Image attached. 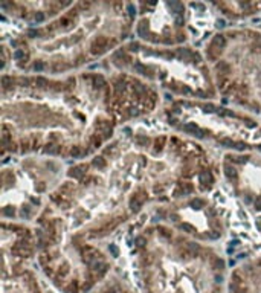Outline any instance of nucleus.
I'll return each mask as SVG.
<instances>
[{
	"instance_id": "9b49d317",
	"label": "nucleus",
	"mask_w": 261,
	"mask_h": 293,
	"mask_svg": "<svg viewBox=\"0 0 261 293\" xmlns=\"http://www.w3.org/2000/svg\"><path fill=\"white\" fill-rule=\"evenodd\" d=\"M104 293H125V292H124L121 287H116V286H113V287L107 288V290H105Z\"/></svg>"
},
{
	"instance_id": "473e14b6",
	"label": "nucleus",
	"mask_w": 261,
	"mask_h": 293,
	"mask_svg": "<svg viewBox=\"0 0 261 293\" xmlns=\"http://www.w3.org/2000/svg\"><path fill=\"white\" fill-rule=\"evenodd\" d=\"M244 146H246L244 144H237L235 148H237V150H244Z\"/></svg>"
},
{
	"instance_id": "4be33fe9",
	"label": "nucleus",
	"mask_w": 261,
	"mask_h": 293,
	"mask_svg": "<svg viewBox=\"0 0 261 293\" xmlns=\"http://www.w3.org/2000/svg\"><path fill=\"white\" fill-rule=\"evenodd\" d=\"M191 205L192 206H203V200H202V198H196V200H192Z\"/></svg>"
},
{
	"instance_id": "6e6552de",
	"label": "nucleus",
	"mask_w": 261,
	"mask_h": 293,
	"mask_svg": "<svg viewBox=\"0 0 261 293\" xmlns=\"http://www.w3.org/2000/svg\"><path fill=\"white\" fill-rule=\"evenodd\" d=\"M179 55L182 57V58H191L192 57V54H191V51L189 49H179Z\"/></svg>"
},
{
	"instance_id": "f03ea898",
	"label": "nucleus",
	"mask_w": 261,
	"mask_h": 293,
	"mask_svg": "<svg viewBox=\"0 0 261 293\" xmlns=\"http://www.w3.org/2000/svg\"><path fill=\"white\" fill-rule=\"evenodd\" d=\"M105 44H107V40L105 38H98L93 43V52H103L105 49Z\"/></svg>"
},
{
	"instance_id": "f257e3e1",
	"label": "nucleus",
	"mask_w": 261,
	"mask_h": 293,
	"mask_svg": "<svg viewBox=\"0 0 261 293\" xmlns=\"http://www.w3.org/2000/svg\"><path fill=\"white\" fill-rule=\"evenodd\" d=\"M229 293H261V276H258L256 282L249 284L240 273H234V278L229 284Z\"/></svg>"
},
{
	"instance_id": "c85d7f7f",
	"label": "nucleus",
	"mask_w": 261,
	"mask_h": 293,
	"mask_svg": "<svg viewBox=\"0 0 261 293\" xmlns=\"http://www.w3.org/2000/svg\"><path fill=\"white\" fill-rule=\"evenodd\" d=\"M138 142H139V144H147L148 139H147V137H138Z\"/></svg>"
},
{
	"instance_id": "9d476101",
	"label": "nucleus",
	"mask_w": 261,
	"mask_h": 293,
	"mask_svg": "<svg viewBox=\"0 0 261 293\" xmlns=\"http://www.w3.org/2000/svg\"><path fill=\"white\" fill-rule=\"evenodd\" d=\"M35 83H37V86H38V87H41V89H45V87L47 86V79L41 78V77H38L37 79H35Z\"/></svg>"
},
{
	"instance_id": "bb28decb",
	"label": "nucleus",
	"mask_w": 261,
	"mask_h": 293,
	"mask_svg": "<svg viewBox=\"0 0 261 293\" xmlns=\"http://www.w3.org/2000/svg\"><path fill=\"white\" fill-rule=\"evenodd\" d=\"M134 12H136L134 6H133V5H128V14H130V15H134Z\"/></svg>"
},
{
	"instance_id": "2f4dec72",
	"label": "nucleus",
	"mask_w": 261,
	"mask_h": 293,
	"mask_svg": "<svg viewBox=\"0 0 261 293\" xmlns=\"http://www.w3.org/2000/svg\"><path fill=\"white\" fill-rule=\"evenodd\" d=\"M192 191V186L191 185H185V192H191Z\"/></svg>"
},
{
	"instance_id": "39448f33",
	"label": "nucleus",
	"mask_w": 261,
	"mask_h": 293,
	"mask_svg": "<svg viewBox=\"0 0 261 293\" xmlns=\"http://www.w3.org/2000/svg\"><path fill=\"white\" fill-rule=\"evenodd\" d=\"M168 6L171 8V9H174V12L177 15H182V11H183V5L182 3H179V2H170L168 3Z\"/></svg>"
},
{
	"instance_id": "5701e85b",
	"label": "nucleus",
	"mask_w": 261,
	"mask_h": 293,
	"mask_svg": "<svg viewBox=\"0 0 261 293\" xmlns=\"http://www.w3.org/2000/svg\"><path fill=\"white\" fill-rule=\"evenodd\" d=\"M138 34L140 35V37H145V29H144V25H140L139 28H138Z\"/></svg>"
},
{
	"instance_id": "0eeeda50",
	"label": "nucleus",
	"mask_w": 261,
	"mask_h": 293,
	"mask_svg": "<svg viewBox=\"0 0 261 293\" xmlns=\"http://www.w3.org/2000/svg\"><path fill=\"white\" fill-rule=\"evenodd\" d=\"M217 70H218L220 73H228V70H229V66L224 63V61H220L218 64H217Z\"/></svg>"
},
{
	"instance_id": "2eb2a0df",
	"label": "nucleus",
	"mask_w": 261,
	"mask_h": 293,
	"mask_svg": "<svg viewBox=\"0 0 261 293\" xmlns=\"http://www.w3.org/2000/svg\"><path fill=\"white\" fill-rule=\"evenodd\" d=\"M220 144H222L223 146H226V148H232V146L235 145L231 139H222V141H220Z\"/></svg>"
},
{
	"instance_id": "a211bd4d",
	"label": "nucleus",
	"mask_w": 261,
	"mask_h": 293,
	"mask_svg": "<svg viewBox=\"0 0 261 293\" xmlns=\"http://www.w3.org/2000/svg\"><path fill=\"white\" fill-rule=\"evenodd\" d=\"M134 69L138 70L139 73H147V69H145L142 64H134Z\"/></svg>"
},
{
	"instance_id": "f8f14e48",
	"label": "nucleus",
	"mask_w": 261,
	"mask_h": 293,
	"mask_svg": "<svg viewBox=\"0 0 261 293\" xmlns=\"http://www.w3.org/2000/svg\"><path fill=\"white\" fill-rule=\"evenodd\" d=\"M140 205H142V202L138 200V198H133V200H131V209L133 211H138L140 208Z\"/></svg>"
},
{
	"instance_id": "aec40b11",
	"label": "nucleus",
	"mask_w": 261,
	"mask_h": 293,
	"mask_svg": "<svg viewBox=\"0 0 261 293\" xmlns=\"http://www.w3.org/2000/svg\"><path fill=\"white\" fill-rule=\"evenodd\" d=\"M110 252H112L113 256H118V254H119V252H118V247L115 246V244H110Z\"/></svg>"
},
{
	"instance_id": "7ed1b4c3",
	"label": "nucleus",
	"mask_w": 261,
	"mask_h": 293,
	"mask_svg": "<svg viewBox=\"0 0 261 293\" xmlns=\"http://www.w3.org/2000/svg\"><path fill=\"white\" fill-rule=\"evenodd\" d=\"M84 166H77V168H72L70 170V172H69V176L70 177H75V179H81L83 177V174H84Z\"/></svg>"
},
{
	"instance_id": "72a5a7b5",
	"label": "nucleus",
	"mask_w": 261,
	"mask_h": 293,
	"mask_svg": "<svg viewBox=\"0 0 261 293\" xmlns=\"http://www.w3.org/2000/svg\"><path fill=\"white\" fill-rule=\"evenodd\" d=\"M244 202H246V203H250V197H249V195H246V197H244Z\"/></svg>"
},
{
	"instance_id": "cd10ccee",
	"label": "nucleus",
	"mask_w": 261,
	"mask_h": 293,
	"mask_svg": "<svg viewBox=\"0 0 261 293\" xmlns=\"http://www.w3.org/2000/svg\"><path fill=\"white\" fill-rule=\"evenodd\" d=\"M35 20H37L38 23H40V21L45 20V15H43V14H37V15H35Z\"/></svg>"
},
{
	"instance_id": "412c9836",
	"label": "nucleus",
	"mask_w": 261,
	"mask_h": 293,
	"mask_svg": "<svg viewBox=\"0 0 261 293\" xmlns=\"http://www.w3.org/2000/svg\"><path fill=\"white\" fill-rule=\"evenodd\" d=\"M134 241H136V244H138V246H144V244H145V238H144V237H136Z\"/></svg>"
},
{
	"instance_id": "1a4fd4ad",
	"label": "nucleus",
	"mask_w": 261,
	"mask_h": 293,
	"mask_svg": "<svg viewBox=\"0 0 261 293\" xmlns=\"http://www.w3.org/2000/svg\"><path fill=\"white\" fill-rule=\"evenodd\" d=\"M198 249H200V246H198V244H196V243H189V244H188V250L191 252L192 255H196L197 252H198Z\"/></svg>"
},
{
	"instance_id": "c756f323",
	"label": "nucleus",
	"mask_w": 261,
	"mask_h": 293,
	"mask_svg": "<svg viewBox=\"0 0 261 293\" xmlns=\"http://www.w3.org/2000/svg\"><path fill=\"white\" fill-rule=\"evenodd\" d=\"M72 156H79V150L75 146V148H72Z\"/></svg>"
},
{
	"instance_id": "423d86ee",
	"label": "nucleus",
	"mask_w": 261,
	"mask_h": 293,
	"mask_svg": "<svg viewBox=\"0 0 261 293\" xmlns=\"http://www.w3.org/2000/svg\"><path fill=\"white\" fill-rule=\"evenodd\" d=\"M224 43H226V40H224L223 35H215V37H214V41H212V44H217V46H220V47H223Z\"/></svg>"
},
{
	"instance_id": "ddd939ff",
	"label": "nucleus",
	"mask_w": 261,
	"mask_h": 293,
	"mask_svg": "<svg viewBox=\"0 0 261 293\" xmlns=\"http://www.w3.org/2000/svg\"><path fill=\"white\" fill-rule=\"evenodd\" d=\"M93 163H95V166H98V168H104L105 166V160L103 157H96L93 160Z\"/></svg>"
},
{
	"instance_id": "f704fd0d",
	"label": "nucleus",
	"mask_w": 261,
	"mask_h": 293,
	"mask_svg": "<svg viewBox=\"0 0 261 293\" xmlns=\"http://www.w3.org/2000/svg\"><path fill=\"white\" fill-rule=\"evenodd\" d=\"M217 237H218V234H211V238H214V240H215Z\"/></svg>"
},
{
	"instance_id": "dca6fc26",
	"label": "nucleus",
	"mask_w": 261,
	"mask_h": 293,
	"mask_svg": "<svg viewBox=\"0 0 261 293\" xmlns=\"http://www.w3.org/2000/svg\"><path fill=\"white\" fill-rule=\"evenodd\" d=\"M12 57H14V60H20V58H23V57H25V52L23 51H15Z\"/></svg>"
},
{
	"instance_id": "6ab92c4d",
	"label": "nucleus",
	"mask_w": 261,
	"mask_h": 293,
	"mask_svg": "<svg viewBox=\"0 0 261 293\" xmlns=\"http://www.w3.org/2000/svg\"><path fill=\"white\" fill-rule=\"evenodd\" d=\"M43 69H45V64H43V63H35V66H34L35 72H41Z\"/></svg>"
},
{
	"instance_id": "7c9ffc66",
	"label": "nucleus",
	"mask_w": 261,
	"mask_h": 293,
	"mask_svg": "<svg viewBox=\"0 0 261 293\" xmlns=\"http://www.w3.org/2000/svg\"><path fill=\"white\" fill-rule=\"evenodd\" d=\"M29 35H31V37H35V35H38V31H35V29H31V31H29Z\"/></svg>"
},
{
	"instance_id": "20e7f679",
	"label": "nucleus",
	"mask_w": 261,
	"mask_h": 293,
	"mask_svg": "<svg viewBox=\"0 0 261 293\" xmlns=\"http://www.w3.org/2000/svg\"><path fill=\"white\" fill-rule=\"evenodd\" d=\"M224 174H226V177H228V179H231V180L237 179V171L234 170L231 165H224Z\"/></svg>"
},
{
	"instance_id": "4468645a",
	"label": "nucleus",
	"mask_w": 261,
	"mask_h": 293,
	"mask_svg": "<svg viewBox=\"0 0 261 293\" xmlns=\"http://www.w3.org/2000/svg\"><path fill=\"white\" fill-rule=\"evenodd\" d=\"M183 128H185V131H192L194 135H196V133L198 131V130H197V125H194V124H186V125H185Z\"/></svg>"
},
{
	"instance_id": "393cba45",
	"label": "nucleus",
	"mask_w": 261,
	"mask_h": 293,
	"mask_svg": "<svg viewBox=\"0 0 261 293\" xmlns=\"http://www.w3.org/2000/svg\"><path fill=\"white\" fill-rule=\"evenodd\" d=\"M136 92H138V93H144V92H145V87L142 86V84H138V86H136Z\"/></svg>"
},
{
	"instance_id": "a878e982",
	"label": "nucleus",
	"mask_w": 261,
	"mask_h": 293,
	"mask_svg": "<svg viewBox=\"0 0 261 293\" xmlns=\"http://www.w3.org/2000/svg\"><path fill=\"white\" fill-rule=\"evenodd\" d=\"M255 208H256V209H261V195H260V197H256V200H255Z\"/></svg>"
},
{
	"instance_id": "f3484780",
	"label": "nucleus",
	"mask_w": 261,
	"mask_h": 293,
	"mask_svg": "<svg viewBox=\"0 0 261 293\" xmlns=\"http://www.w3.org/2000/svg\"><path fill=\"white\" fill-rule=\"evenodd\" d=\"M180 228H182L183 230H186V232H194V228H192L191 224H188V223H183Z\"/></svg>"
},
{
	"instance_id": "b1692460",
	"label": "nucleus",
	"mask_w": 261,
	"mask_h": 293,
	"mask_svg": "<svg viewBox=\"0 0 261 293\" xmlns=\"http://www.w3.org/2000/svg\"><path fill=\"white\" fill-rule=\"evenodd\" d=\"M176 23L177 25H183V15H176Z\"/></svg>"
}]
</instances>
